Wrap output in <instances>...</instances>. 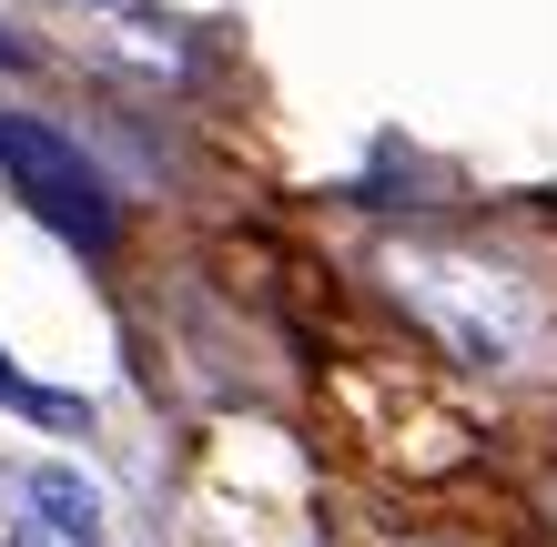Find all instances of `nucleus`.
I'll list each match as a JSON object with an SVG mask.
<instances>
[{
  "mask_svg": "<svg viewBox=\"0 0 557 547\" xmlns=\"http://www.w3.org/2000/svg\"><path fill=\"white\" fill-rule=\"evenodd\" d=\"M385 295L467 375H537L547 345H557L547 284L528 264H507V253H476V244H436V234L385 244Z\"/></svg>",
  "mask_w": 557,
  "mask_h": 547,
  "instance_id": "1",
  "label": "nucleus"
},
{
  "mask_svg": "<svg viewBox=\"0 0 557 547\" xmlns=\"http://www.w3.org/2000/svg\"><path fill=\"white\" fill-rule=\"evenodd\" d=\"M0 173H11V192H21V203L41 213L72 253L102 264V253L122 244V192H112V173L91 163L72 133H51V122H30V112H0Z\"/></svg>",
  "mask_w": 557,
  "mask_h": 547,
  "instance_id": "2",
  "label": "nucleus"
},
{
  "mask_svg": "<svg viewBox=\"0 0 557 547\" xmlns=\"http://www.w3.org/2000/svg\"><path fill=\"white\" fill-rule=\"evenodd\" d=\"M0 72H30V41H11V30H0Z\"/></svg>",
  "mask_w": 557,
  "mask_h": 547,
  "instance_id": "3",
  "label": "nucleus"
},
{
  "mask_svg": "<svg viewBox=\"0 0 557 547\" xmlns=\"http://www.w3.org/2000/svg\"><path fill=\"white\" fill-rule=\"evenodd\" d=\"M547 518H557V487H547Z\"/></svg>",
  "mask_w": 557,
  "mask_h": 547,
  "instance_id": "4",
  "label": "nucleus"
}]
</instances>
